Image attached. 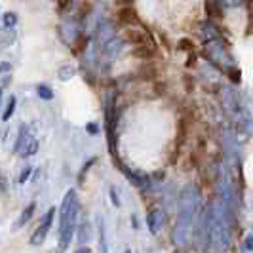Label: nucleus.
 <instances>
[{
	"instance_id": "f257e3e1",
	"label": "nucleus",
	"mask_w": 253,
	"mask_h": 253,
	"mask_svg": "<svg viewBox=\"0 0 253 253\" xmlns=\"http://www.w3.org/2000/svg\"><path fill=\"white\" fill-rule=\"evenodd\" d=\"M196 208H198V190L194 185H185L179 192V215L171 232V240L175 244H187Z\"/></svg>"
},
{
	"instance_id": "f03ea898",
	"label": "nucleus",
	"mask_w": 253,
	"mask_h": 253,
	"mask_svg": "<svg viewBox=\"0 0 253 253\" xmlns=\"http://www.w3.org/2000/svg\"><path fill=\"white\" fill-rule=\"evenodd\" d=\"M78 210H80L78 194L75 189H69L59 206V250L63 252L69 248V244L73 242V236H75Z\"/></svg>"
},
{
	"instance_id": "7ed1b4c3",
	"label": "nucleus",
	"mask_w": 253,
	"mask_h": 253,
	"mask_svg": "<svg viewBox=\"0 0 253 253\" xmlns=\"http://www.w3.org/2000/svg\"><path fill=\"white\" fill-rule=\"evenodd\" d=\"M116 122H118V111H116V97L109 95L105 99V126H107V137H109V149L116 158Z\"/></svg>"
},
{
	"instance_id": "20e7f679",
	"label": "nucleus",
	"mask_w": 253,
	"mask_h": 253,
	"mask_svg": "<svg viewBox=\"0 0 253 253\" xmlns=\"http://www.w3.org/2000/svg\"><path fill=\"white\" fill-rule=\"evenodd\" d=\"M55 210H57V208H50V210L46 211V215L42 217L40 225H38L37 230H35V232H33V236H31V244H33V246H42L44 240L48 238V232H50L51 225H53Z\"/></svg>"
},
{
	"instance_id": "39448f33",
	"label": "nucleus",
	"mask_w": 253,
	"mask_h": 253,
	"mask_svg": "<svg viewBox=\"0 0 253 253\" xmlns=\"http://www.w3.org/2000/svg\"><path fill=\"white\" fill-rule=\"evenodd\" d=\"M122 38H124V42H129V44H149L152 42L151 35L147 33V31H143L139 27H131L127 25L124 27V31H122Z\"/></svg>"
},
{
	"instance_id": "423d86ee",
	"label": "nucleus",
	"mask_w": 253,
	"mask_h": 253,
	"mask_svg": "<svg viewBox=\"0 0 253 253\" xmlns=\"http://www.w3.org/2000/svg\"><path fill=\"white\" fill-rule=\"evenodd\" d=\"M166 223V215L162 210H158V208H154L149 211V215H147V227L151 230V234H158L162 227H164Z\"/></svg>"
},
{
	"instance_id": "0eeeda50",
	"label": "nucleus",
	"mask_w": 253,
	"mask_h": 253,
	"mask_svg": "<svg viewBox=\"0 0 253 253\" xmlns=\"http://www.w3.org/2000/svg\"><path fill=\"white\" fill-rule=\"evenodd\" d=\"M120 51H122V42H120V38H111L109 42H105L101 46V55L103 59H109V61H114L118 55H120Z\"/></svg>"
},
{
	"instance_id": "6e6552de",
	"label": "nucleus",
	"mask_w": 253,
	"mask_h": 253,
	"mask_svg": "<svg viewBox=\"0 0 253 253\" xmlns=\"http://www.w3.org/2000/svg\"><path fill=\"white\" fill-rule=\"evenodd\" d=\"M59 37L63 38L65 44H73L78 37V27H76L75 19H65L59 25Z\"/></svg>"
},
{
	"instance_id": "1a4fd4ad",
	"label": "nucleus",
	"mask_w": 253,
	"mask_h": 253,
	"mask_svg": "<svg viewBox=\"0 0 253 253\" xmlns=\"http://www.w3.org/2000/svg\"><path fill=\"white\" fill-rule=\"evenodd\" d=\"M116 37V31H114V27L109 23V21H99L97 23V31H95V40H97V44L103 46L105 42H109L111 38Z\"/></svg>"
},
{
	"instance_id": "9d476101",
	"label": "nucleus",
	"mask_w": 253,
	"mask_h": 253,
	"mask_svg": "<svg viewBox=\"0 0 253 253\" xmlns=\"http://www.w3.org/2000/svg\"><path fill=\"white\" fill-rule=\"evenodd\" d=\"M116 168L124 171V175H126L127 181H129L133 187H137V189H145V187H147V179L143 177L141 173H135V171H131V169H129V168H126V166L122 164L120 160H116Z\"/></svg>"
},
{
	"instance_id": "9b49d317",
	"label": "nucleus",
	"mask_w": 253,
	"mask_h": 253,
	"mask_svg": "<svg viewBox=\"0 0 253 253\" xmlns=\"http://www.w3.org/2000/svg\"><path fill=\"white\" fill-rule=\"evenodd\" d=\"M116 19L122 27L133 25L137 21V12L131 8V6H120V10L116 13Z\"/></svg>"
},
{
	"instance_id": "f8f14e48",
	"label": "nucleus",
	"mask_w": 253,
	"mask_h": 253,
	"mask_svg": "<svg viewBox=\"0 0 253 253\" xmlns=\"http://www.w3.org/2000/svg\"><path fill=\"white\" fill-rule=\"evenodd\" d=\"M35 210H37V204L31 202L25 208V210L21 211L19 219H17V221H15V223L12 225V232H13V230H19V228H23L25 225H29V221H31V219H33V215H35Z\"/></svg>"
},
{
	"instance_id": "ddd939ff",
	"label": "nucleus",
	"mask_w": 253,
	"mask_h": 253,
	"mask_svg": "<svg viewBox=\"0 0 253 253\" xmlns=\"http://www.w3.org/2000/svg\"><path fill=\"white\" fill-rule=\"evenodd\" d=\"M154 53H156V50H154L152 44H135L133 50H131V57H137V59L147 61V59L154 57Z\"/></svg>"
},
{
	"instance_id": "4468645a",
	"label": "nucleus",
	"mask_w": 253,
	"mask_h": 253,
	"mask_svg": "<svg viewBox=\"0 0 253 253\" xmlns=\"http://www.w3.org/2000/svg\"><path fill=\"white\" fill-rule=\"evenodd\" d=\"M29 139V127L25 124H21L19 126V133H17V141H15V145H13V152H19L21 151V147L27 143Z\"/></svg>"
},
{
	"instance_id": "2eb2a0df",
	"label": "nucleus",
	"mask_w": 253,
	"mask_h": 253,
	"mask_svg": "<svg viewBox=\"0 0 253 253\" xmlns=\"http://www.w3.org/2000/svg\"><path fill=\"white\" fill-rule=\"evenodd\" d=\"M37 151H38V141L33 139V137H29L25 145L21 147L19 154H21L23 158H27V156H33V154H37Z\"/></svg>"
},
{
	"instance_id": "dca6fc26",
	"label": "nucleus",
	"mask_w": 253,
	"mask_h": 253,
	"mask_svg": "<svg viewBox=\"0 0 253 253\" xmlns=\"http://www.w3.org/2000/svg\"><path fill=\"white\" fill-rule=\"evenodd\" d=\"M76 71L73 65H61L59 67V73H57V78L61 80V82H69L71 78H75Z\"/></svg>"
},
{
	"instance_id": "f3484780",
	"label": "nucleus",
	"mask_w": 253,
	"mask_h": 253,
	"mask_svg": "<svg viewBox=\"0 0 253 253\" xmlns=\"http://www.w3.org/2000/svg\"><path fill=\"white\" fill-rule=\"evenodd\" d=\"M89 234H91V227H89V221L88 219H84L82 223H80V227H78V242H88L89 240Z\"/></svg>"
},
{
	"instance_id": "a211bd4d",
	"label": "nucleus",
	"mask_w": 253,
	"mask_h": 253,
	"mask_svg": "<svg viewBox=\"0 0 253 253\" xmlns=\"http://www.w3.org/2000/svg\"><path fill=\"white\" fill-rule=\"evenodd\" d=\"M10 76H12V65L8 63V61H2L0 63V80L4 84H8L10 82Z\"/></svg>"
},
{
	"instance_id": "6ab92c4d",
	"label": "nucleus",
	"mask_w": 253,
	"mask_h": 253,
	"mask_svg": "<svg viewBox=\"0 0 253 253\" xmlns=\"http://www.w3.org/2000/svg\"><path fill=\"white\" fill-rule=\"evenodd\" d=\"M37 91L40 99H46V101H51V99H53V89H51L50 86H46V84H40L37 88Z\"/></svg>"
},
{
	"instance_id": "aec40b11",
	"label": "nucleus",
	"mask_w": 253,
	"mask_h": 253,
	"mask_svg": "<svg viewBox=\"0 0 253 253\" xmlns=\"http://www.w3.org/2000/svg\"><path fill=\"white\" fill-rule=\"evenodd\" d=\"M15 97H10V101H8V105H6V111H4V114H2V120L4 122H8L10 118H12V114L15 113Z\"/></svg>"
},
{
	"instance_id": "412c9836",
	"label": "nucleus",
	"mask_w": 253,
	"mask_h": 253,
	"mask_svg": "<svg viewBox=\"0 0 253 253\" xmlns=\"http://www.w3.org/2000/svg\"><path fill=\"white\" fill-rule=\"evenodd\" d=\"M15 23H17V15L13 12H6L4 13V27L8 29V31H12L13 27H15Z\"/></svg>"
},
{
	"instance_id": "4be33fe9",
	"label": "nucleus",
	"mask_w": 253,
	"mask_h": 253,
	"mask_svg": "<svg viewBox=\"0 0 253 253\" xmlns=\"http://www.w3.org/2000/svg\"><path fill=\"white\" fill-rule=\"evenodd\" d=\"M139 73H143L141 76L149 80V78H156V73H158V71H156V67H152V65H147V67H141Z\"/></svg>"
},
{
	"instance_id": "5701e85b",
	"label": "nucleus",
	"mask_w": 253,
	"mask_h": 253,
	"mask_svg": "<svg viewBox=\"0 0 253 253\" xmlns=\"http://www.w3.org/2000/svg\"><path fill=\"white\" fill-rule=\"evenodd\" d=\"M179 50L192 51V50H194V44H192V40H189V38H183V40H179Z\"/></svg>"
},
{
	"instance_id": "b1692460",
	"label": "nucleus",
	"mask_w": 253,
	"mask_h": 253,
	"mask_svg": "<svg viewBox=\"0 0 253 253\" xmlns=\"http://www.w3.org/2000/svg\"><path fill=\"white\" fill-rule=\"evenodd\" d=\"M109 198H111V202H113L114 208H120V198H118V194H116V187H111V189H109Z\"/></svg>"
},
{
	"instance_id": "393cba45",
	"label": "nucleus",
	"mask_w": 253,
	"mask_h": 253,
	"mask_svg": "<svg viewBox=\"0 0 253 253\" xmlns=\"http://www.w3.org/2000/svg\"><path fill=\"white\" fill-rule=\"evenodd\" d=\"M86 131H88L89 135H97L99 133V126L95 122H89V124H86Z\"/></svg>"
},
{
	"instance_id": "a878e982",
	"label": "nucleus",
	"mask_w": 253,
	"mask_h": 253,
	"mask_svg": "<svg viewBox=\"0 0 253 253\" xmlns=\"http://www.w3.org/2000/svg\"><path fill=\"white\" fill-rule=\"evenodd\" d=\"M95 160H97V158H91V160H88V162H86V166L82 168V171H80V183H84V173H86L89 168L93 166V162H95Z\"/></svg>"
},
{
	"instance_id": "bb28decb",
	"label": "nucleus",
	"mask_w": 253,
	"mask_h": 253,
	"mask_svg": "<svg viewBox=\"0 0 253 253\" xmlns=\"http://www.w3.org/2000/svg\"><path fill=\"white\" fill-rule=\"evenodd\" d=\"M31 171H33V169H31V166H27L25 169L21 171V175H19V183H27V179L31 177Z\"/></svg>"
},
{
	"instance_id": "cd10ccee",
	"label": "nucleus",
	"mask_w": 253,
	"mask_h": 253,
	"mask_svg": "<svg viewBox=\"0 0 253 253\" xmlns=\"http://www.w3.org/2000/svg\"><path fill=\"white\" fill-rule=\"evenodd\" d=\"M118 6H131L133 4V0H114Z\"/></svg>"
},
{
	"instance_id": "c85d7f7f",
	"label": "nucleus",
	"mask_w": 253,
	"mask_h": 253,
	"mask_svg": "<svg viewBox=\"0 0 253 253\" xmlns=\"http://www.w3.org/2000/svg\"><path fill=\"white\" fill-rule=\"evenodd\" d=\"M4 190L6 189H4V185H2V175H0V192H4Z\"/></svg>"
},
{
	"instance_id": "c756f323",
	"label": "nucleus",
	"mask_w": 253,
	"mask_h": 253,
	"mask_svg": "<svg viewBox=\"0 0 253 253\" xmlns=\"http://www.w3.org/2000/svg\"><path fill=\"white\" fill-rule=\"evenodd\" d=\"M0 101H2V88H0Z\"/></svg>"
}]
</instances>
